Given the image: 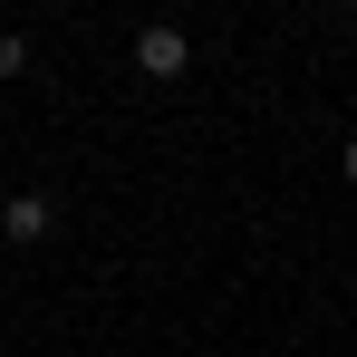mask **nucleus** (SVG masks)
I'll list each match as a JSON object with an SVG mask.
<instances>
[{"label": "nucleus", "instance_id": "obj_1", "mask_svg": "<svg viewBox=\"0 0 357 357\" xmlns=\"http://www.w3.org/2000/svg\"><path fill=\"white\" fill-rule=\"evenodd\" d=\"M135 68L165 87V77H183V68H193V39H183V29H135Z\"/></svg>", "mask_w": 357, "mask_h": 357}, {"label": "nucleus", "instance_id": "obj_2", "mask_svg": "<svg viewBox=\"0 0 357 357\" xmlns=\"http://www.w3.org/2000/svg\"><path fill=\"white\" fill-rule=\"evenodd\" d=\"M0 241H49V203L39 193H10L0 203Z\"/></svg>", "mask_w": 357, "mask_h": 357}, {"label": "nucleus", "instance_id": "obj_3", "mask_svg": "<svg viewBox=\"0 0 357 357\" xmlns=\"http://www.w3.org/2000/svg\"><path fill=\"white\" fill-rule=\"evenodd\" d=\"M20 68H29V39H10V29H0V77H20Z\"/></svg>", "mask_w": 357, "mask_h": 357}, {"label": "nucleus", "instance_id": "obj_4", "mask_svg": "<svg viewBox=\"0 0 357 357\" xmlns=\"http://www.w3.org/2000/svg\"><path fill=\"white\" fill-rule=\"evenodd\" d=\"M338 165H348V183H357V135H348V155H338Z\"/></svg>", "mask_w": 357, "mask_h": 357}, {"label": "nucleus", "instance_id": "obj_5", "mask_svg": "<svg viewBox=\"0 0 357 357\" xmlns=\"http://www.w3.org/2000/svg\"><path fill=\"white\" fill-rule=\"evenodd\" d=\"M338 10H357V0H338Z\"/></svg>", "mask_w": 357, "mask_h": 357}]
</instances>
